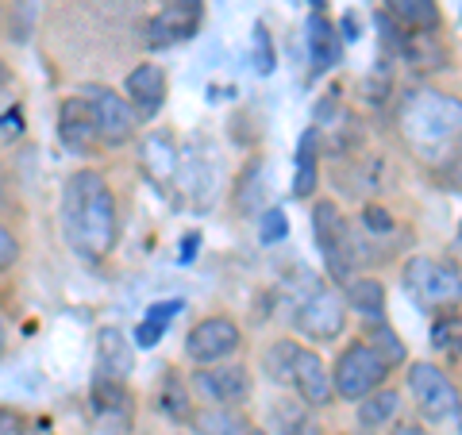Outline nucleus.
<instances>
[{
  "mask_svg": "<svg viewBox=\"0 0 462 435\" xmlns=\"http://www.w3.org/2000/svg\"><path fill=\"white\" fill-rule=\"evenodd\" d=\"M5 347H8V331H5V320H0V355H5Z\"/></svg>",
  "mask_w": 462,
  "mask_h": 435,
  "instance_id": "a19ab883",
  "label": "nucleus"
},
{
  "mask_svg": "<svg viewBox=\"0 0 462 435\" xmlns=\"http://www.w3.org/2000/svg\"><path fill=\"white\" fill-rule=\"evenodd\" d=\"M251 435H266V431H251Z\"/></svg>",
  "mask_w": 462,
  "mask_h": 435,
  "instance_id": "49530a36",
  "label": "nucleus"
},
{
  "mask_svg": "<svg viewBox=\"0 0 462 435\" xmlns=\"http://www.w3.org/2000/svg\"><path fill=\"white\" fill-rule=\"evenodd\" d=\"M197 420V431L200 435H251V420L243 416L239 409H231V404H212V409H205Z\"/></svg>",
  "mask_w": 462,
  "mask_h": 435,
  "instance_id": "5701e85b",
  "label": "nucleus"
},
{
  "mask_svg": "<svg viewBox=\"0 0 462 435\" xmlns=\"http://www.w3.org/2000/svg\"><path fill=\"white\" fill-rule=\"evenodd\" d=\"M278 420H282V431L285 435H320V420L312 416V409L305 404H293V412H289V404H282L278 409Z\"/></svg>",
  "mask_w": 462,
  "mask_h": 435,
  "instance_id": "c85d7f7f",
  "label": "nucleus"
},
{
  "mask_svg": "<svg viewBox=\"0 0 462 435\" xmlns=\"http://www.w3.org/2000/svg\"><path fill=\"white\" fill-rule=\"evenodd\" d=\"M20 135H23V108L12 105L0 116V139H20Z\"/></svg>",
  "mask_w": 462,
  "mask_h": 435,
  "instance_id": "f704fd0d",
  "label": "nucleus"
},
{
  "mask_svg": "<svg viewBox=\"0 0 462 435\" xmlns=\"http://www.w3.org/2000/svg\"><path fill=\"white\" fill-rule=\"evenodd\" d=\"M258 216H263V220H258V239H263V246H273L289 236V220H285L282 208H266Z\"/></svg>",
  "mask_w": 462,
  "mask_h": 435,
  "instance_id": "7c9ffc66",
  "label": "nucleus"
},
{
  "mask_svg": "<svg viewBox=\"0 0 462 435\" xmlns=\"http://www.w3.org/2000/svg\"><path fill=\"white\" fill-rule=\"evenodd\" d=\"M385 8H389V16H393L404 32H428V35H436L439 32V5L436 0H385Z\"/></svg>",
  "mask_w": 462,
  "mask_h": 435,
  "instance_id": "6ab92c4d",
  "label": "nucleus"
},
{
  "mask_svg": "<svg viewBox=\"0 0 462 435\" xmlns=\"http://www.w3.org/2000/svg\"><path fill=\"white\" fill-rule=\"evenodd\" d=\"M200 12H181V8H166L147 23V39L151 47H170V42H181L197 32Z\"/></svg>",
  "mask_w": 462,
  "mask_h": 435,
  "instance_id": "a211bd4d",
  "label": "nucleus"
},
{
  "mask_svg": "<svg viewBox=\"0 0 462 435\" xmlns=\"http://www.w3.org/2000/svg\"><path fill=\"white\" fill-rule=\"evenodd\" d=\"M178 435H200V431H197V428H193V431H178Z\"/></svg>",
  "mask_w": 462,
  "mask_h": 435,
  "instance_id": "c03bdc74",
  "label": "nucleus"
},
{
  "mask_svg": "<svg viewBox=\"0 0 462 435\" xmlns=\"http://www.w3.org/2000/svg\"><path fill=\"white\" fill-rule=\"evenodd\" d=\"M16 263H20V239L12 236V231H8L5 224H0V273L12 270Z\"/></svg>",
  "mask_w": 462,
  "mask_h": 435,
  "instance_id": "72a5a7b5",
  "label": "nucleus"
},
{
  "mask_svg": "<svg viewBox=\"0 0 462 435\" xmlns=\"http://www.w3.org/2000/svg\"><path fill=\"white\" fill-rule=\"evenodd\" d=\"M305 42H309V58H312L316 74H324V69H331L343 58V39L324 12H312L305 20Z\"/></svg>",
  "mask_w": 462,
  "mask_h": 435,
  "instance_id": "dca6fc26",
  "label": "nucleus"
},
{
  "mask_svg": "<svg viewBox=\"0 0 462 435\" xmlns=\"http://www.w3.org/2000/svg\"><path fill=\"white\" fill-rule=\"evenodd\" d=\"M366 343L374 347V355H378L389 370L401 366V362L409 358V351H404V343L397 339V331L389 328L385 320H382V324H370V339H366Z\"/></svg>",
  "mask_w": 462,
  "mask_h": 435,
  "instance_id": "bb28decb",
  "label": "nucleus"
},
{
  "mask_svg": "<svg viewBox=\"0 0 462 435\" xmlns=\"http://www.w3.org/2000/svg\"><path fill=\"white\" fill-rule=\"evenodd\" d=\"M8 85H12V74H8V66H5V62H0V93H5V89H8Z\"/></svg>",
  "mask_w": 462,
  "mask_h": 435,
  "instance_id": "ea45409f",
  "label": "nucleus"
},
{
  "mask_svg": "<svg viewBox=\"0 0 462 435\" xmlns=\"http://www.w3.org/2000/svg\"><path fill=\"white\" fill-rule=\"evenodd\" d=\"M0 27H5V8H0Z\"/></svg>",
  "mask_w": 462,
  "mask_h": 435,
  "instance_id": "a18cd8bd",
  "label": "nucleus"
},
{
  "mask_svg": "<svg viewBox=\"0 0 462 435\" xmlns=\"http://www.w3.org/2000/svg\"><path fill=\"white\" fill-rule=\"evenodd\" d=\"M339 39H358V20L351 16V12L343 16V35H339Z\"/></svg>",
  "mask_w": 462,
  "mask_h": 435,
  "instance_id": "58836bf2",
  "label": "nucleus"
},
{
  "mask_svg": "<svg viewBox=\"0 0 462 435\" xmlns=\"http://www.w3.org/2000/svg\"><path fill=\"white\" fill-rule=\"evenodd\" d=\"M132 362H135V351H132V343L124 339L120 328L100 331V378L124 382L127 374H132Z\"/></svg>",
  "mask_w": 462,
  "mask_h": 435,
  "instance_id": "f3484780",
  "label": "nucleus"
},
{
  "mask_svg": "<svg viewBox=\"0 0 462 435\" xmlns=\"http://www.w3.org/2000/svg\"><path fill=\"white\" fill-rule=\"evenodd\" d=\"M243 347V331L231 316H205L200 324L189 328L185 336V355H189L197 366H212V362L231 358Z\"/></svg>",
  "mask_w": 462,
  "mask_h": 435,
  "instance_id": "1a4fd4ad",
  "label": "nucleus"
},
{
  "mask_svg": "<svg viewBox=\"0 0 462 435\" xmlns=\"http://www.w3.org/2000/svg\"><path fill=\"white\" fill-rule=\"evenodd\" d=\"M385 378H389V366L374 355V347L366 339L346 343L336 358V366H331V389H336L339 401H363L378 385H385Z\"/></svg>",
  "mask_w": 462,
  "mask_h": 435,
  "instance_id": "20e7f679",
  "label": "nucleus"
},
{
  "mask_svg": "<svg viewBox=\"0 0 462 435\" xmlns=\"http://www.w3.org/2000/svg\"><path fill=\"white\" fill-rule=\"evenodd\" d=\"M397 412H401V393L397 389H385V385H378L374 393L358 401V424L366 431H382L385 424H393Z\"/></svg>",
  "mask_w": 462,
  "mask_h": 435,
  "instance_id": "412c9836",
  "label": "nucleus"
},
{
  "mask_svg": "<svg viewBox=\"0 0 462 435\" xmlns=\"http://www.w3.org/2000/svg\"><path fill=\"white\" fill-rule=\"evenodd\" d=\"M197 243H200V236H197V231H189V236H185V239H181V263H189V258H193V251H197Z\"/></svg>",
  "mask_w": 462,
  "mask_h": 435,
  "instance_id": "e433bc0d",
  "label": "nucleus"
},
{
  "mask_svg": "<svg viewBox=\"0 0 462 435\" xmlns=\"http://www.w3.org/2000/svg\"><path fill=\"white\" fill-rule=\"evenodd\" d=\"M185 309L181 301H158V304H151L147 309V316H143V324L135 328V343L139 347H154L158 339H162V331L170 328V320L178 316Z\"/></svg>",
  "mask_w": 462,
  "mask_h": 435,
  "instance_id": "a878e982",
  "label": "nucleus"
},
{
  "mask_svg": "<svg viewBox=\"0 0 462 435\" xmlns=\"http://www.w3.org/2000/svg\"><path fill=\"white\" fill-rule=\"evenodd\" d=\"M316 139H320V132H305V139H300L297 147V173H293V197H312L316 181H320V170H316Z\"/></svg>",
  "mask_w": 462,
  "mask_h": 435,
  "instance_id": "393cba45",
  "label": "nucleus"
},
{
  "mask_svg": "<svg viewBox=\"0 0 462 435\" xmlns=\"http://www.w3.org/2000/svg\"><path fill=\"white\" fill-rule=\"evenodd\" d=\"M166 8H181V12H200L205 0H166Z\"/></svg>",
  "mask_w": 462,
  "mask_h": 435,
  "instance_id": "4c0bfd02",
  "label": "nucleus"
},
{
  "mask_svg": "<svg viewBox=\"0 0 462 435\" xmlns=\"http://www.w3.org/2000/svg\"><path fill=\"white\" fill-rule=\"evenodd\" d=\"M62 227L81 258H105L120 239V205L100 170H78L62 190Z\"/></svg>",
  "mask_w": 462,
  "mask_h": 435,
  "instance_id": "f257e3e1",
  "label": "nucleus"
},
{
  "mask_svg": "<svg viewBox=\"0 0 462 435\" xmlns=\"http://www.w3.org/2000/svg\"><path fill=\"white\" fill-rule=\"evenodd\" d=\"M351 309L363 316L366 324H382L385 320V285L378 278H355L346 282V297H343Z\"/></svg>",
  "mask_w": 462,
  "mask_h": 435,
  "instance_id": "aec40b11",
  "label": "nucleus"
},
{
  "mask_svg": "<svg viewBox=\"0 0 462 435\" xmlns=\"http://www.w3.org/2000/svg\"><path fill=\"white\" fill-rule=\"evenodd\" d=\"M124 93H127V105L135 108L139 120L143 116H154L166 100V69L154 66V62H139L132 74H127Z\"/></svg>",
  "mask_w": 462,
  "mask_h": 435,
  "instance_id": "ddd939ff",
  "label": "nucleus"
},
{
  "mask_svg": "<svg viewBox=\"0 0 462 435\" xmlns=\"http://www.w3.org/2000/svg\"><path fill=\"white\" fill-rule=\"evenodd\" d=\"M458 100L439 89H416L401 108V127L424 158H439L458 135Z\"/></svg>",
  "mask_w": 462,
  "mask_h": 435,
  "instance_id": "f03ea898",
  "label": "nucleus"
},
{
  "mask_svg": "<svg viewBox=\"0 0 462 435\" xmlns=\"http://www.w3.org/2000/svg\"><path fill=\"white\" fill-rule=\"evenodd\" d=\"M363 227L374 231V236H385V231H393V216H389L382 205H366L363 208Z\"/></svg>",
  "mask_w": 462,
  "mask_h": 435,
  "instance_id": "473e14b6",
  "label": "nucleus"
},
{
  "mask_svg": "<svg viewBox=\"0 0 462 435\" xmlns=\"http://www.w3.org/2000/svg\"><path fill=\"white\" fill-rule=\"evenodd\" d=\"M458 331H462V324H458V312L451 309V312H443L436 324H431V347L436 351H458Z\"/></svg>",
  "mask_w": 462,
  "mask_h": 435,
  "instance_id": "c756f323",
  "label": "nucleus"
},
{
  "mask_svg": "<svg viewBox=\"0 0 462 435\" xmlns=\"http://www.w3.org/2000/svg\"><path fill=\"white\" fill-rule=\"evenodd\" d=\"M309 5H312L316 12H324V8H328V0H309Z\"/></svg>",
  "mask_w": 462,
  "mask_h": 435,
  "instance_id": "37998d69",
  "label": "nucleus"
},
{
  "mask_svg": "<svg viewBox=\"0 0 462 435\" xmlns=\"http://www.w3.org/2000/svg\"><path fill=\"white\" fill-rule=\"evenodd\" d=\"M178 162H181V154H178V139H173V132H162V127H158V132L143 135L139 166L154 185H170L173 178H178Z\"/></svg>",
  "mask_w": 462,
  "mask_h": 435,
  "instance_id": "f8f14e48",
  "label": "nucleus"
},
{
  "mask_svg": "<svg viewBox=\"0 0 462 435\" xmlns=\"http://www.w3.org/2000/svg\"><path fill=\"white\" fill-rule=\"evenodd\" d=\"M78 97H81V105H85V112H89V120L97 127L100 147H124V143L135 139L139 116H135L132 105H127V97L105 89V85H81Z\"/></svg>",
  "mask_w": 462,
  "mask_h": 435,
  "instance_id": "7ed1b4c3",
  "label": "nucleus"
},
{
  "mask_svg": "<svg viewBox=\"0 0 462 435\" xmlns=\"http://www.w3.org/2000/svg\"><path fill=\"white\" fill-rule=\"evenodd\" d=\"M404 289L420 309H458V270L443 266L428 255H416L404 263Z\"/></svg>",
  "mask_w": 462,
  "mask_h": 435,
  "instance_id": "423d86ee",
  "label": "nucleus"
},
{
  "mask_svg": "<svg viewBox=\"0 0 462 435\" xmlns=\"http://www.w3.org/2000/svg\"><path fill=\"white\" fill-rule=\"evenodd\" d=\"M273 66H278V62H273V39H270L266 27L258 23V27H254V69H258L263 78H270Z\"/></svg>",
  "mask_w": 462,
  "mask_h": 435,
  "instance_id": "2f4dec72",
  "label": "nucleus"
},
{
  "mask_svg": "<svg viewBox=\"0 0 462 435\" xmlns=\"http://www.w3.org/2000/svg\"><path fill=\"white\" fill-rule=\"evenodd\" d=\"M158 409H162L173 424H189L193 420V401H189V389L178 374H166L162 389H158Z\"/></svg>",
  "mask_w": 462,
  "mask_h": 435,
  "instance_id": "b1692460",
  "label": "nucleus"
},
{
  "mask_svg": "<svg viewBox=\"0 0 462 435\" xmlns=\"http://www.w3.org/2000/svg\"><path fill=\"white\" fill-rule=\"evenodd\" d=\"M263 193H266V173H263V162L243 166L236 185H231V205H236L243 216H258L263 212Z\"/></svg>",
  "mask_w": 462,
  "mask_h": 435,
  "instance_id": "4be33fe9",
  "label": "nucleus"
},
{
  "mask_svg": "<svg viewBox=\"0 0 462 435\" xmlns=\"http://www.w3.org/2000/svg\"><path fill=\"white\" fill-rule=\"evenodd\" d=\"M58 139L66 143V151L74 154H93L100 151V139H97V127L89 120V112H85L81 97H66L62 108H58Z\"/></svg>",
  "mask_w": 462,
  "mask_h": 435,
  "instance_id": "4468645a",
  "label": "nucleus"
},
{
  "mask_svg": "<svg viewBox=\"0 0 462 435\" xmlns=\"http://www.w3.org/2000/svg\"><path fill=\"white\" fill-rule=\"evenodd\" d=\"M297 339H278V343H273L270 347V351H266V374H270V378L273 382H282V385H289V378H293V358H297Z\"/></svg>",
  "mask_w": 462,
  "mask_h": 435,
  "instance_id": "cd10ccee",
  "label": "nucleus"
},
{
  "mask_svg": "<svg viewBox=\"0 0 462 435\" xmlns=\"http://www.w3.org/2000/svg\"><path fill=\"white\" fill-rule=\"evenodd\" d=\"M409 393L416 401V412L431 424L458 416V385L447 378V370L436 362H412L409 366Z\"/></svg>",
  "mask_w": 462,
  "mask_h": 435,
  "instance_id": "0eeeda50",
  "label": "nucleus"
},
{
  "mask_svg": "<svg viewBox=\"0 0 462 435\" xmlns=\"http://www.w3.org/2000/svg\"><path fill=\"white\" fill-rule=\"evenodd\" d=\"M178 181L181 190L189 193L193 205L208 208L216 200V190H220V173H216V158L212 154H200V151H189L178 162Z\"/></svg>",
  "mask_w": 462,
  "mask_h": 435,
  "instance_id": "2eb2a0df",
  "label": "nucleus"
},
{
  "mask_svg": "<svg viewBox=\"0 0 462 435\" xmlns=\"http://www.w3.org/2000/svg\"><path fill=\"white\" fill-rule=\"evenodd\" d=\"M193 389L208 404H231V409H239V404L251 401V374L247 366H239V362H212V366H200L193 370Z\"/></svg>",
  "mask_w": 462,
  "mask_h": 435,
  "instance_id": "9d476101",
  "label": "nucleus"
},
{
  "mask_svg": "<svg viewBox=\"0 0 462 435\" xmlns=\"http://www.w3.org/2000/svg\"><path fill=\"white\" fill-rule=\"evenodd\" d=\"M312 231H316V246H320L331 278H339V282L355 278V231L336 200H316L312 205Z\"/></svg>",
  "mask_w": 462,
  "mask_h": 435,
  "instance_id": "39448f33",
  "label": "nucleus"
},
{
  "mask_svg": "<svg viewBox=\"0 0 462 435\" xmlns=\"http://www.w3.org/2000/svg\"><path fill=\"white\" fill-rule=\"evenodd\" d=\"M289 385L297 389L300 404H309V409H328V404L336 401V389H331V366L316 351H309V347H297L293 378H289Z\"/></svg>",
  "mask_w": 462,
  "mask_h": 435,
  "instance_id": "9b49d317",
  "label": "nucleus"
},
{
  "mask_svg": "<svg viewBox=\"0 0 462 435\" xmlns=\"http://www.w3.org/2000/svg\"><path fill=\"white\" fill-rule=\"evenodd\" d=\"M293 328L300 336H309L316 343H331L343 336L346 328V301L328 285H316L312 293L297 304V316H293Z\"/></svg>",
  "mask_w": 462,
  "mask_h": 435,
  "instance_id": "6e6552de",
  "label": "nucleus"
},
{
  "mask_svg": "<svg viewBox=\"0 0 462 435\" xmlns=\"http://www.w3.org/2000/svg\"><path fill=\"white\" fill-rule=\"evenodd\" d=\"M5 190H8V173L0 170V200H5Z\"/></svg>",
  "mask_w": 462,
  "mask_h": 435,
  "instance_id": "79ce46f5",
  "label": "nucleus"
},
{
  "mask_svg": "<svg viewBox=\"0 0 462 435\" xmlns=\"http://www.w3.org/2000/svg\"><path fill=\"white\" fill-rule=\"evenodd\" d=\"M389 435H431V431H428L424 424H416V420H404V424H397Z\"/></svg>",
  "mask_w": 462,
  "mask_h": 435,
  "instance_id": "c9c22d12",
  "label": "nucleus"
}]
</instances>
